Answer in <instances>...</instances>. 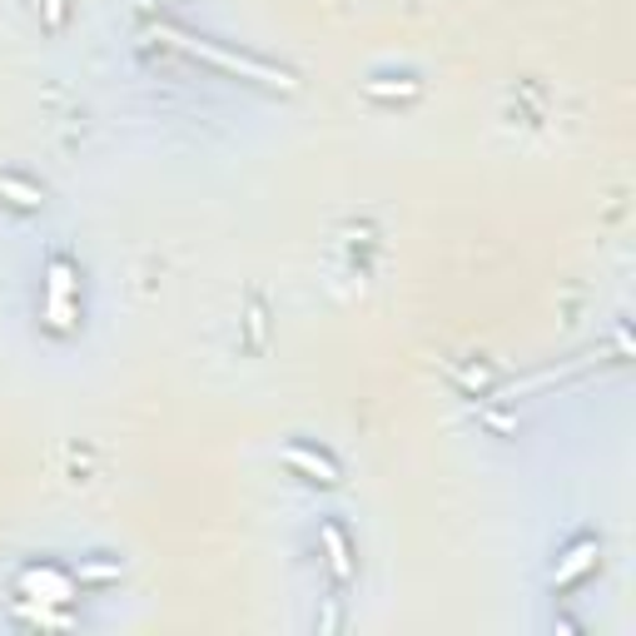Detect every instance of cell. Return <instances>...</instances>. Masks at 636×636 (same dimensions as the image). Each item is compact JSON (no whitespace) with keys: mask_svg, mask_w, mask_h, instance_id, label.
I'll list each match as a JSON object with an SVG mask.
<instances>
[{"mask_svg":"<svg viewBox=\"0 0 636 636\" xmlns=\"http://www.w3.org/2000/svg\"><path fill=\"white\" fill-rule=\"evenodd\" d=\"M165 40H175L185 55L194 60H209L214 71H225V75H239V80H254V85H269V90H294V75L279 71V65H269V60H254L244 55V50H225V46H214V40H200V36H185V30H160Z\"/></svg>","mask_w":636,"mask_h":636,"instance_id":"6da1fadb","label":"cell"},{"mask_svg":"<svg viewBox=\"0 0 636 636\" xmlns=\"http://www.w3.org/2000/svg\"><path fill=\"white\" fill-rule=\"evenodd\" d=\"M75 289H80V279H75V264L60 254V259H50V274H46V323L55 333H65L75 323Z\"/></svg>","mask_w":636,"mask_h":636,"instance_id":"7a4b0ae2","label":"cell"},{"mask_svg":"<svg viewBox=\"0 0 636 636\" xmlns=\"http://www.w3.org/2000/svg\"><path fill=\"white\" fill-rule=\"evenodd\" d=\"M283 462H289L294 472H304L308 483H323V487H339V483H343L339 462H333L329 453L308 448V443H289V448H283Z\"/></svg>","mask_w":636,"mask_h":636,"instance_id":"3957f363","label":"cell"},{"mask_svg":"<svg viewBox=\"0 0 636 636\" xmlns=\"http://www.w3.org/2000/svg\"><path fill=\"white\" fill-rule=\"evenodd\" d=\"M318 543H323L329 577L339 582V587H348V582H354V547H348V532H343L339 522H323V527H318Z\"/></svg>","mask_w":636,"mask_h":636,"instance_id":"277c9868","label":"cell"},{"mask_svg":"<svg viewBox=\"0 0 636 636\" xmlns=\"http://www.w3.org/2000/svg\"><path fill=\"white\" fill-rule=\"evenodd\" d=\"M597 557H601V543L597 537H577V543L562 552V562H557V587H572V582H582L587 572H597Z\"/></svg>","mask_w":636,"mask_h":636,"instance_id":"5b68a950","label":"cell"},{"mask_svg":"<svg viewBox=\"0 0 636 636\" xmlns=\"http://www.w3.org/2000/svg\"><path fill=\"white\" fill-rule=\"evenodd\" d=\"M0 194H11L15 209H40V189L36 185H25V179H0Z\"/></svg>","mask_w":636,"mask_h":636,"instance_id":"8992f818","label":"cell"},{"mask_svg":"<svg viewBox=\"0 0 636 636\" xmlns=\"http://www.w3.org/2000/svg\"><path fill=\"white\" fill-rule=\"evenodd\" d=\"M249 343H254V348L264 343V308L259 304H249Z\"/></svg>","mask_w":636,"mask_h":636,"instance_id":"52a82bcc","label":"cell"},{"mask_svg":"<svg viewBox=\"0 0 636 636\" xmlns=\"http://www.w3.org/2000/svg\"><path fill=\"white\" fill-rule=\"evenodd\" d=\"M46 25H50V30H60V25H65V0H46Z\"/></svg>","mask_w":636,"mask_h":636,"instance_id":"ba28073f","label":"cell"}]
</instances>
